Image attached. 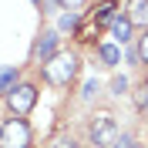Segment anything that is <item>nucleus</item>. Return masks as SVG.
Returning <instances> with one entry per match:
<instances>
[{"mask_svg": "<svg viewBox=\"0 0 148 148\" xmlns=\"http://www.w3.org/2000/svg\"><path fill=\"white\" fill-rule=\"evenodd\" d=\"M17 67L10 64V67H0V94H3V98H7L10 91H14V84H17Z\"/></svg>", "mask_w": 148, "mask_h": 148, "instance_id": "nucleus-8", "label": "nucleus"}, {"mask_svg": "<svg viewBox=\"0 0 148 148\" xmlns=\"http://www.w3.org/2000/svg\"><path fill=\"white\" fill-rule=\"evenodd\" d=\"M91 20H94V24H98L101 30H104V27H111V24L118 20V3H114V0H101V3L94 7Z\"/></svg>", "mask_w": 148, "mask_h": 148, "instance_id": "nucleus-5", "label": "nucleus"}, {"mask_svg": "<svg viewBox=\"0 0 148 148\" xmlns=\"http://www.w3.org/2000/svg\"><path fill=\"white\" fill-rule=\"evenodd\" d=\"M111 94H128V77H125V74H118V77H114V81H111Z\"/></svg>", "mask_w": 148, "mask_h": 148, "instance_id": "nucleus-14", "label": "nucleus"}, {"mask_svg": "<svg viewBox=\"0 0 148 148\" xmlns=\"http://www.w3.org/2000/svg\"><path fill=\"white\" fill-rule=\"evenodd\" d=\"M98 57H101V64L114 67V64L121 61V47H118V44H101V47H98Z\"/></svg>", "mask_w": 148, "mask_h": 148, "instance_id": "nucleus-9", "label": "nucleus"}, {"mask_svg": "<svg viewBox=\"0 0 148 148\" xmlns=\"http://www.w3.org/2000/svg\"><path fill=\"white\" fill-rule=\"evenodd\" d=\"M135 108H138L141 114H148V81L141 84L138 91H135Z\"/></svg>", "mask_w": 148, "mask_h": 148, "instance_id": "nucleus-12", "label": "nucleus"}, {"mask_svg": "<svg viewBox=\"0 0 148 148\" xmlns=\"http://www.w3.org/2000/svg\"><path fill=\"white\" fill-rule=\"evenodd\" d=\"M77 71H81L77 54H71V51H57V54L44 64V81L54 84V88H67V84L77 77Z\"/></svg>", "mask_w": 148, "mask_h": 148, "instance_id": "nucleus-1", "label": "nucleus"}, {"mask_svg": "<svg viewBox=\"0 0 148 148\" xmlns=\"http://www.w3.org/2000/svg\"><path fill=\"white\" fill-rule=\"evenodd\" d=\"M98 34H101V27H98L91 17H88V24L77 27V40H81V44H94V37H98Z\"/></svg>", "mask_w": 148, "mask_h": 148, "instance_id": "nucleus-11", "label": "nucleus"}, {"mask_svg": "<svg viewBox=\"0 0 148 148\" xmlns=\"http://www.w3.org/2000/svg\"><path fill=\"white\" fill-rule=\"evenodd\" d=\"M7 104H10V114L14 118H27L30 111H34V104H37V84H30V81L14 84V91L7 94Z\"/></svg>", "mask_w": 148, "mask_h": 148, "instance_id": "nucleus-4", "label": "nucleus"}, {"mask_svg": "<svg viewBox=\"0 0 148 148\" xmlns=\"http://www.w3.org/2000/svg\"><path fill=\"white\" fill-rule=\"evenodd\" d=\"M111 34H114L118 44H128V40H131V24H128V17H118V20H114V24H111Z\"/></svg>", "mask_w": 148, "mask_h": 148, "instance_id": "nucleus-10", "label": "nucleus"}, {"mask_svg": "<svg viewBox=\"0 0 148 148\" xmlns=\"http://www.w3.org/2000/svg\"><path fill=\"white\" fill-rule=\"evenodd\" d=\"M114 148H138V145H135L131 138H121V145H114Z\"/></svg>", "mask_w": 148, "mask_h": 148, "instance_id": "nucleus-19", "label": "nucleus"}, {"mask_svg": "<svg viewBox=\"0 0 148 148\" xmlns=\"http://www.w3.org/2000/svg\"><path fill=\"white\" fill-rule=\"evenodd\" d=\"M131 27H141L148 30V0H128V10H125Z\"/></svg>", "mask_w": 148, "mask_h": 148, "instance_id": "nucleus-6", "label": "nucleus"}, {"mask_svg": "<svg viewBox=\"0 0 148 148\" xmlns=\"http://www.w3.org/2000/svg\"><path fill=\"white\" fill-rule=\"evenodd\" d=\"M57 40H61L57 30H47V34L40 37V44H37V57H40V64H47V61L57 54Z\"/></svg>", "mask_w": 148, "mask_h": 148, "instance_id": "nucleus-7", "label": "nucleus"}, {"mask_svg": "<svg viewBox=\"0 0 148 148\" xmlns=\"http://www.w3.org/2000/svg\"><path fill=\"white\" fill-rule=\"evenodd\" d=\"M34 3H44V0H34Z\"/></svg>", "mask_w": 148, "mask_h": 148, "instance_id": "nucleus-20", "label": "nucleus"}, {"mask_svg": "<svg viewBox=\"0 0 148 148\" xmlns=\"http://www.w3.org/2000/svg\"><path fill=\"white\" fill-rule=\"evenodd\" d=\"M51 148H77V145H74L71 138H61V141H54V145H51Z\"/></svg>", "mask_w": 148, "mask_h": 148, "instance_id": "nucleus-18", "label": "nucleus"}, {"mask_svg": "<svg viewBox=\"0 0 148 148\" xmlns=\"http://www.w3.org/2000/svg\"><path fill=\"white\" fill-rule=\"evenodd\" d=\"M57 30H77V14H74V10L61 14V20H57Z\"/></svg>", "mask_w": 148, "mask_h": 148, "instance_id": "nucleus-13", "label": "nucleus"}, {"mask_svg": "<svg viewBox=\"0 0 148 148\" xmlns=\"http://www.w3.org/2000/svg\"><path fill=\"white\" fill-rule=\"evenodd\" d=\"M34 131L24 118H7L0 125V148H30Z\"/></svg>", "mask_w": 148, "mask_h": 148, "instance_id": "nucleus-3", "label": "nucleus"}, {"mask_svg": "<svg viewBox=\"0 0 148 148\" xmlns=\"http://www.w3.org/2000/svg\"><path fill=\"white\" fill-rule=\"evenodd\" d=\"M94 91H98V81H88V84H84V91H81V94H84V98H91Z\"/></svg>", "mask_w": 148, "mask_h": 148, "instance_id": "nucleus-17", "label": "nucleus"}, {"mask_svg": "<svg viewBox=\"0 0 148 148\" xmlns=\"http://www.w3.org/2000/svg\"><path fill=\"white\" fill-rule=\"evenodd\" d=\"M138 61H141V64H148V30L138 37Z\"/></svg>", "mask_w": 148, "mask_h": 148, "instance_id": "nucleus-15", "label": "nucleus"}, {"mask_svg": "<svg viewBox=\"0 0 148 148\" xmlns=\"http://www.w3.org/2000/svg\"><path fill=\"white\" fill-rule=\"evenodd\" d=\"M88 138L94 148H114L118 145V121L111 111H94L88 121Z\"/></svg>", "mask_w": 148, "mask_h": 148, "instance_id": "nucleus-2", "label": "nucleus"}, {"mask_svg": "<svg viewBox=\"0 0 148 148\" xmlns=\"http://www.w3.org/2000/svg\"><path fill=\"white\" fill-rule=\"evenodd\" d=\"M57 3H61L64 10H74V14H77V7H84L88 0H57Z\"/></svg>", "mask_w": 148, "mask_h": 148, "instance_id": "nucleus-16", "label": "nucleus"}]
</instances>
